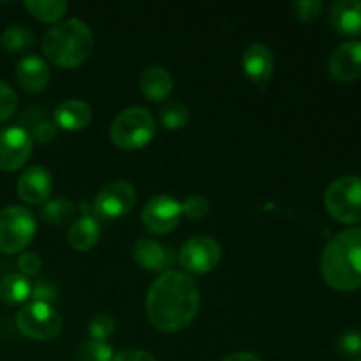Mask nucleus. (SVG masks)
I'll return each instance as SVG.
<instances>
[{
  "label": "nucleus",
  "instance_id": "32",
  "mask_svg": "<svg viewBox=\"0 0 361 361\" xmlns=\"http://www.w3.org/2000/svg\"><path fill=\"white\" fill-rule=\"evenodd\" d=\"M30 298H34V302H42V303L53 302V300L56 298L55 286H53L49 281L41 279V281H37L34 286H32Z\"/></svg>",
  "mask_w": 361,
  "mask_h": 361
},
{
  "label": "nucleus",
  "instance_id": "16",
  "mask_svg": "<svg viewBox=\"0 0 361 361\" xmlns=\"http://www.w3.org/2000/svg\"><path fill=\"white\" fill-rule=\"evenodd\" d=\"M330 23L341 35H361V2L360 0H338L330 9Z\"/></svg>",
  "mask_w": 361,
  "mask_h": 361
},
{
  "label": "nucleus",
  "instance_id": "22",
  "mask_svg": "<svg viewBox=\"0 0 361 361\" xmlns=\"http://www.w3.org/2000/svg\"><path fill=\"white\" fill-rule=\"evenodd\" d=\"M74 215H76V207L67 197H56V200L48 201L41 212L42 221L49 226H56V228L73 222Z\"/></svg>",
  "mask_w": 361,
  "mask_h": 361
},
{
  "label": "nucleus",
  "instance_id": "31",
  "mask_svg": "<svg viewBox=\"0 0 361 361\" xmlns=\"http://www.w3.org/2000/svg\"><path fill=\"white\" fill-rule=\"evenodd\" d=\"M18 104L16 94H14L13 88L6 83V81L0 80V122L9 118L14 113Z\"/></svg>",
  "mask_w": 361,
  "mask_h": 361
},
{
  "label": "nucleus",
  "instance_id": "36",
  "mask_svg": "<svg viewBox=\"0 0 361 361\" xmlns=\"http://www.w3.org/2000/svg\"><path fill=\"white\" fill-rule=\"evenodd\" d=\"M222 361H263V360H261L257 355H254V353L243 351V353H235V355L228 356V358Z\"/></svg>",
  "mask_w": 361,
  "mask_h": 361
},
{
  "label": "nucleus",
  "instance_id": "13",
  "mask_svg": "<svg viewBox=\"0 0 361 361\" xmlns=\"http://www.w3.org/2000/svg\"><path fill=\"white\" fill-rule=\"evenodd\" d=\"M18 196L28 204L44 203L53 192V176L44 166H32L18 178Z\"/></svg>",
  "mask_w": 361,
  "mask_h": 361
},
{
  "label": "nucleus",
  "instance_id": "37",
  "mask_svg": "<svg viewBox=\"0 0 361 361\" xmlns=\"http://www.w3.org/2000/svg\"><path fill=\"white\" fill-rule=\"evenodd\" d=\"M356 361H361V360H356Z\"/></svg>",
  "mask_w": 361,
  "mask_h": 361
},
{
  "label": "nucleus",
  "instance_id": "19",
  "mask_svg": "<svg viewBox=\"0 0 361 361\" xmlns=\"http://www.w3.org/2000/svg\"><path fill=\"white\" fill-rule=\"evenodd\" d=\"M99 236H101V228H99L95 215H81V219L73 222V226L69 228L67 242L74 250L87 252L97 245Z\"/></svg>",
  "mask_w": 361,
  "mask_h": 361
},
{
  "label": "nucleus",
  "instance_id": "7",
  "mask_svg": "<svg viewBox=\"0 0 361 361\" xmlns=\"http://www.w3.org/2000/svg\"><path fill=\"white\" fill-rule=\"evenodd\" d=\"M16 326L32 341H53L62 331V317L49 303L32 302L18 310Z\"/></svg>",
  "mask_w": 361,
  "mask_h": 361
},
{
  "label": "nucleus",
  "instance_id": "12",
  "mask_svg": "<svg viewBox=\"0 0 361 361\" xmlns=\"http://www.w3.org/2000/svg\"><path fill=\"white\" fill-rule=\"evenodd\" d=\"M328 73L337 83H351L361 78V41L338 46L328 60Z\"/></svg>",
  "mask_w": 361,
  "mask_h": 361
},
{
  "label": "nucleus",
  "instance_id": "28",
  "mask_svg": "<svg viewBox=\"0 0 361 361\" xmlns=\"http://www.w3.org/2000/svg\"><path fill=\"white\" fill-rule=\"evenodd\" d=\"M338 355L345 358H361V331H345L337 338Z\"/></svg>",
  "mask_w": 361,
  "mask_h": 361
},
{
  "label": "nucleus",
  "instance_id": "26",
  "mask_svg": "<svg viewBox=\"0 0 361 361\" xmlns=\"http://www.w3.org/2000/svg\"><path fill=\"white\" fill-rule=\"evenodd\" d=\"M113 358H115V353L108 342L92 341V338L81 344L76 356L78 361H111Z\"/></svg>",
  "mask_w": 361,
  "mask_h": 361
},
{
  "label": "nucleus",
  "instance_id": "6",
  "mask_svg": "<svg viewBox=\"0 0 361 361\" xmlns=\"http://www.w3.org/2000/svg\"><path fill=\"white\" fill-rule=\"evenodd\" d=\"M35 217L25 207L0 210V250L6 254L21 252L35 235Z\"/></svg>",
  "mask_w": 361,
  "mask_h": 361
},
{
  "label": "nucleus",
  "instance_id": "2",
  "mask_svg": "<svg viewBox=\"0 0 361 361\" xmlns=\"http://www.w3.org/2000/svg\"><path fill=\"white\" fill-rule=\"evenodd\" d=\"M321 274L337 291L361 289V228L344 229L328 242L321 254Z\"/></svg>",
  "mask_w": 361,
  "mask_h": 361
},
{
  "label": "nucleus",
  "instance_id": "3",
  "mask_svg": "<svg viewBox=\"0 0 361 361\" xmlns=\"http://www.w3.org/2000/svg\"><path fill=\"white\" fill-rule=\"evenodd\" d=\"M94 49V34L85 21L66 20L46 32L42 53L49 62L63 69H74L90 56Z\"/></svg>",
  "mask_w": 361,
  "mask_h": 361
},
{
  "label": "nucleus",
  "instance_id": "4",
  "mask_svg": "<svg viewBox=\"0 0 361 361\" xmlns=\"http://www.w3.org/2000/svg\"><path fill=\"white\" fill-rule=\"evenodd\" d=\"M154 136V116L141 106H133L120 111L109 127V137L113 145L122 150H137L147 147Z\"/></svg>",
  "mask_w": 361,
  "mask_h": 361
},
{
  "label": "nucleus",
  "instance_id": "15",
  "mask_svg": "<svg viewBox=\"0 0 361 361\" xmlns=\"http://www.w3.org/2000/svg\"><path fill=\"white\" fill-rule=\"evenodd\" d=\"M16 80L28 94H41L49 85L48 63L37 55L23 56L16 66Z\"/></svg>",
  "mask_w": 361,
  "mask_h": 361
},
{
  "label": "nucleus",
  "instance_id": "5",
  "mask_svg": "<svg viewBox=\"0 0 361 361\" xmlns=\"http://www.w3.org/2000/svg\"><path fill=\"white\" fill-rule=\"evenodd\" d=\"M326 210L335 221L342 224L361 222V178L342 176L335 180L324 194Z\"/></svg>",
  "mask_w": 361,
  "mask_h": 361
},
{
  "label": "nucleus",
  "instance_id": "30",
  "mask_svg": "<svg viewBox=\"0 0 361 361\" xmlns=\"http://www.w3.org/2000/svg\"><path fill=\"white\" fill-rule=\"evenodd\" d=\"M293 11L296 13V18L300 21H314L323 11V2L319 0H298V2L293 4Z\"/></svg>",
  "mask_w": 361,
  "mask_h": 361
},
{
  "label": "nucleus",
  "instance_id": "17",
  "mask_svg": "<svg viewBox=\"0 0 361 361\" xmlns=\"http://www.w3.org/2000/svg\"><path fill=\"white\" fill-rule=\"evenodd\" d=\"M53 120L55 126L63 130H81L92 122V108L80 99H69L56 106Z\"/></svg>",
  "mask_w": 361,
  "mask_h": 361
},
{
  "label": "nucleus",
  "instance_id": "34",
  "mask_svg": "<svg viewBox=\"0 0 361 361\" xmlns=\"http://www.w3.org/2000/svg\"><path fill=\"white\" fill-rule=\"evenodd\" d=\"M111 361H157L147 351H140V349H127V351L118 353Z\"/></svg>",
  "mask_w": 361,
  "mask_h": 361
},
{
  "label": "nucleus",
  "instance_id": "10",
  "mask_svg": "<svg viewBox=\"0 0 361 361\" xmlns=\"http://www.w3.org/2000/svg\"><path fill=\"white\" fill-rule=\"evenodd\" d=\"M182 215V203L176 197H173L171 194H159L145 204L141 219L145 228L150 233L166 235L180 224Z\"/></svg>",
  "mask_w": 361,
  "mask_h": 361
},
{
  "label": "nucleus",
  "instance_id": "20",
  "mask_svg": "<svg viewBox=\"0 0 361 361\" xmlns=\"http://www.w3.org/2000/svg\"><path fill=\"white\" fill-rule=\"evenodd\" d=\"M133 257L143 270L147 271H162L169 263V256L162 245H159L154 240H137L133 247Z\"/></svg>",
  "mask_w": 361,
  "mask_h": 361
},
{
  "label": "nucleus",
  "instance_id": "25",
  "mask_svg": "<svg viewBox=\"0 0 361 361\" xmlns=\"http://www.w3.org/2000/svg\"><path fill=\"white\" fill-rule=\"evenodd\" d=\"M190 113L185 104L182 102H168L164 108L161 109V122L166 129L169 130H180L189 123Z\"/></svg>",
  "mask_w": 361,
  "mask_h": 361
},
{
  "label": "nucleus",
  "instance_id": "9",
  "mask_svg": "<svg viewBox=\"0 0 361 361\" xmlns=\"http://www.w3.org/2000/svg\"><path fill=\"white\" fill-rule=\"evenodd\" d=\"M222 259V247L212 236H194L180 250V264L190 274H210Z\"/></svg>",
  "mask_w": 361,
  "mask_h": 361
},
{
  "label": "nucleus",
  "instance_id": "33",
  "mask_svg": "<svg viewBox=\"0 0 361 361\" xmlns=\"http://www.w3.org/2000/svg\"><path fill=\"white\" fill-rule=\"evenodd\" d=\"M18 267H20L21 274L27 277V275H35L41 270L42 261L35 252H25L21 254L20 259H18Z\"/></svg>",
  "mask_w": 361,
  "mask_h": 361
},
{
  "label": "nucleus",
  "instance_id": "21",
  "mask_svg": "<svg viewBox=\"0 0 361 361\" xmlns=\"http://www.w3.org/2000/svg\"><path fill=\"white\" fill-rule=\"evenodd\" d=\"M32 284L23 274H7L0 281V300L7 305H18L30 298Z\"/></svg>",
  "mask_w": 361,
  "mask_h": 361
},
{
  "label": "nucleus",
  "instance_id": "11",
  "mask_svg": "<svg viewBox=\"0 0 361 361\" xmlns=\"http://www.w3.org/2000/svg\"><path fill=\"white\" fill-rule=\"evenodd\" d=\"M32 152V136L20 126L4 127L0 130V169L16 171L28 161Z\"/></svg>",
  "mask_w": 361,
  "mask_h": 361
},
{
  "label": "nucleus",
  "instance_id": "27",
  "mask_svg": "<svg viewBox=\"0 0 361 361\" xmlns=\"http://www.w3.org/2000/svg\"><path fill=\"white\" fill-rule=\"evenodd\" d=\"M113 331H115V321L108 314H95L88 324V335L92 341L106 342V338L111 337Z\"/></svg>",
  "mask_w": 361,
  "mask_h": 361
},
{
  "label": "nucleus",
  "instance_id": "18",
  "mask_svg": "<svg viewBox=\"0 0 361 361\" xmlns=\"http://www.w3.org/2000/svg\"><path fill=\"white\" fill-rule=\"evenodd\" d=\"M140 87L147 101L162 102L171 95L173 78L166 67L152 66L147 67L141 74Z\"/></svg>",
  "mask_w": 361,
  "mask_h": 361
},
{
  "label": "nucleus",
  "instance_id": "29",
  "mask_svg": "<svg viewBox=\"0 0 361 361\" xmlns=\"http://www.w3.org/2000/svg\"><path fill=\"white\" fill-rule=\"evenodd\" d=\"M182 212L189 219H204L210 214V201L204 196H189L182 203Z\"/></svg>",
  "mask_w": 361,
  "mask_h": 361
},
{
  "label": "nucleus",
  "instance_id": "8",
  "mask_svg": "<svg viewBox=\"0 0 361 361\" xmlns=\"http://www.w3.org/2000/svg\"><path fill=\"white\" fill-rule=\"evenodd\" d=\"M136 204V190L126 180H115L102 187L92 203V212L95 217L115 221L126 217L133 212Z\"/></svg>",
  "mask_w": 361,
  "mask_h": 361
},
{
  "label": "nucleus",
  "instance_id": "35",
  "mask_svg": "<svg viewBox=\"0 0 361 361\" xmlns=\"http://www.w3.org/2000/svg\"><path fill=\"white\" fill-rule=\"evenodd\" d=\"M34 136L41 143H48V141H51L55 137V127L48 122H41L39 126L34 127Z\"/></svg>",
  "mask_w": 361,
  "mask_h": 361
},
{
  "label": "nucleus",
  "instance_id": "24",
  "mask_svg": "<svg viewBox=\"0 0 361 361\" xmlns=\"http://www.w3.org/2000/svg\"><path fill=\"white\" fill-rule=\"evenodd\" d=\"M25 7L34 18L51 23V21L60 20L69 6L63 0H27Z\"/></svg>",
  "mask_w": 361,
  "mask_h": 361
},
{
  "label": "nucleus",
  "instance_id": "14",
  "mask_svg": "<svg viewBox=\"0 0 361 361\" xmlns=\"http://www.w3.org/2000/svg\"><path fill=\"white\" fill-rule=\"evenodd\" d=\"M243 73H245L247 80L252 81L259 88L267 87L268 80L271 78L275 69V59L274 53L268 46L261 44V42H254L245 49L242 59Z\"/></svg>",
  "mask_w": 361,
  "mask_h": 361
},
{
  "label": "nucleus",
  "instance_id": "23",
  "mask_svg": "<svg viewBox=\"0 0 361 361\" xmlns=\"http://www.w3.org/2000/svg\"><path fill=\"white\" fill-rule=\"evenodd\" d=\"M0 44L11 53H21L35 44L34 32L23 25H11L0 34Z\"/></svg>",
  "mask_w": 361,
  "mask_h": 361
},
{
  "label": "nucleus",
  "instance_id": "1",
  "mask_svg": "<svg viewBox=\"0 0 361 361\" xmlns=\"http://www.w3.org/2000/svg\"><path fill=\"white\" fill-rule=\"evenodd\" d=\"M200 310V291L192 277L166 271L152 284L147 296V316L159 331L173 334L189 326Z\"/></svg>",
  "mask_w": 361,
  "mask_h": 361
}]
</instances>
